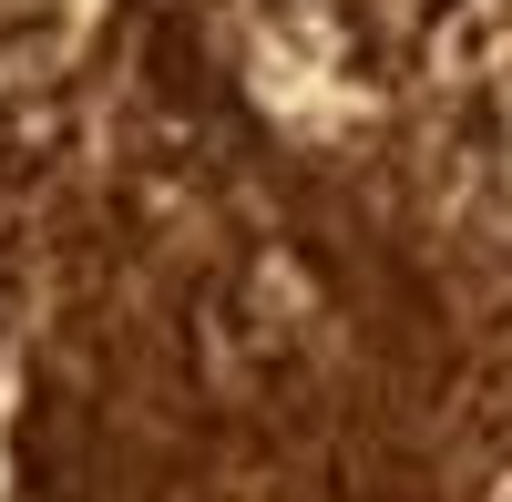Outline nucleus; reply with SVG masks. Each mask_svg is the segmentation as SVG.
Instances as JSON below:
<instances>
[]
</instances>
